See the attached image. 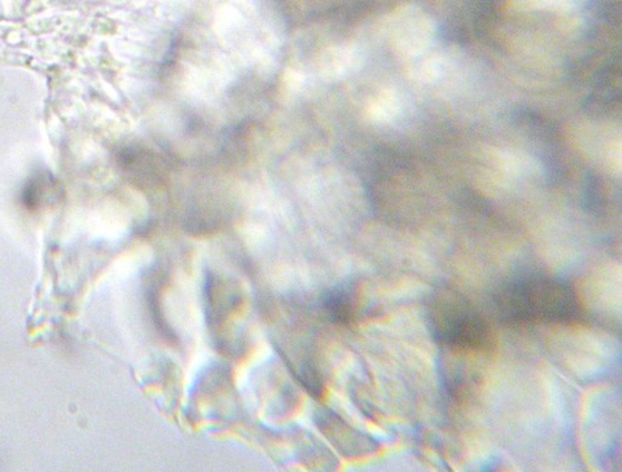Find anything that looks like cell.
<instances>
[{
	"label": "cell",
	"mask_w": 622,
	"mask_h": 472,
	"mask_svg": "<svg viewBox=\"0 0 622 472\" xmlns=\"http://www.w3.org/2000/svg\"><path fill=\"white\" fill-rule=\"evenodd\" d=\"M443 61L442 58L430 57L425 59L418 65V67L413 68V76L423 82H433L434 79L440 78L443 73Z\"/></svg>",
	"instance_id": "obj_8"
},
{
	"label": "cell",
	"mask_w": 622,
	"mask_h": 472,
	"mask_svg": "<svg viewBox=\"0 0 622 472\" xmlns=\"http://www.w3.org/2000/svg\"><path fill=\"white\" fill-rule=\"evenodd\" d=\"M489 159L497 168L507 170L510 172H528L540 168L531 156L510 149L492 148L489 151Z\"/></svg>",
	"instance_id": "obj_7"
},
{
	"label": "cell",
	"mask_w": 622,
	"mask_h": 472,
	"mask_svg": "<svg viewBox=\"0 0 622 472\" xmlns=\"http://www.w3.org/2000/svg\"><path fill=\"white\" fill-rule=\"evenodd\" d=\"M364 55L355 46H336L328 48L319 59V72L326 79L345 78L363 65Z\"/></svg>",
	"instance_id": "obj_4"
},
{
	"label": "cell",
	"mask_w": 622,
	"mask_h": 472,
	"mask_svg": "<svg viewBox=\"0 0 622 472\" xmlns=\"http://www.w3.org/2000/svg\"><path fill=\"white\" fill-rule=\"evenodd\" d=\"M305 75L296 69H287L283 76V89L288 95L300 93L305 86Z\"/></svg>",
	"instance_id": "obj_9"
},
{
	"label": "cell",
	"mask_w": 622,
	"mask_h": 472,
	"mask_svg": "<svg viewBox=\"0 0 622 472\" xmlns=\"http://www.w3.org/2000/svg\"><path fill=\"white\" fill-rule=\"evenodd\" d=\"M493 303L500 318L509 324L569 325L583 315L571 284L543 273L524 274L503 283Z\"/></svg>",
	"instance_id": "obj_1"
},
{
	"label": "cell",
	"mask_w": 622,
	"mask_h": 472,
	"mask_svg": "<svg viewBox=\"0 0 622 472\" xmlns=\"http://www.w3.org/2000/svg\"><path fill=\"white\" fill-rule=\"evenodd\" d=\"M433 23L422 10L403 8L393 19L392 41L399 57L416 59L432 44Z\"/></svg>",
	"instance_id": "obj_3"
},
{
	"label": "cell",
	"mask_w": 622,
	"mask_h": 472,
	"mask_svg": "<svg viewBox=\"0 0 622 472\" xmlns=\"http://www.w3.org/2000/svg\"><path fill=\"white\" fill-rule=\"evenodd\" d=\"M403 113V100L397 90L384 89L366 107L367 117L372 123H391Z\"/></svg>",
	"instance_id": "obj_6"
},
{
	"label": "cell",
	"mask_w": 622,
	"mask_h": 472,
	"mask_svg": "<svg viewBox=\"0 0 622 472\" xmlns=\"http://www.w3.org/2000/svg\"><path fill=\"white\" fill-rule=\"evenodd\" d=\"M429 320L434 339L462 352H489L495 345L491 325L467 297L442 288L431 298Z\"/></svg>",
	"instance_id": "obj_2"
},
{
	"label": "cell",
	"mask_w": 622,
	"mask_h": 472,
	"mask_svg": "<svg viewBox=\"0 0 622 472\" xmlns=\"http://www.w3.org/2000/svg\"><path fill=\"white\" fill-rule=\"evenodd\" d=\"M323 309L330 320L338 324H350L356 314L355 290L351 287H338L329 290L323 297Z\"/></svg>",
	"instance_id": "obj_5"
},
{
	"label": "cell",
	"mask_w": 622,
	"mask_h": 472,
	"mask_svg": "<svg viewBox=\"0 0 622 472\" xmlns=\"http://www.w3.org/2000/svg\"><path fill=\"white\" fill-rule=\"evenodd\" d=\"M610 161L614 168H621V144L618 142L611 149Z\"/></svg>",
	"instance_id": "obj_10"
}]
</instances>
